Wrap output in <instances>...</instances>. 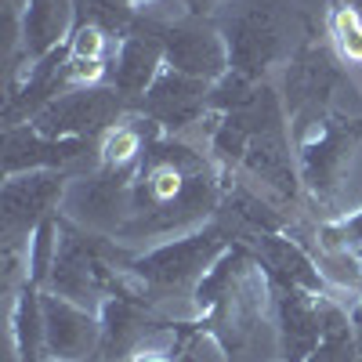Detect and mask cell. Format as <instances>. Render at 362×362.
I'll return each mask as SVG.
<instances>
[{"mask_svg": "<svg viewBox=\"0 0 362 362\" xmlns=\"http://www.w3.org/2000/svg\"><path fill=\"white\" fill-rule=\"evenodd\" d=\"M98 319H102V348H98L102 362H127L148 334H160L163 326H170V322L156 319L153 305L131 290L112 293L98 308Z\"/></svg>", "mask_w": 362, "mask_h": 362, "instance_id": "15", "label": "cell"}, {"mask_svg": "<svg viewBox=\"0 0 362 362\" xmlns=\"http://www.w3.org/2000/svg\"><path fill=\"white\" fill-rule=\"evenodd\" d=\"M272 283L261 261L254 257L250 243H232L214 268L199 279L192 293V308L203 322V334L232 358L247 348L257 322L264 319Z\"/></svg>", "mask_w": 362, "mask_h": 362, "instance_id": "2", "label": "cell"}, {"mask_svg": "<svg viewBox=\"0 0 362 362\" xmlns=\"http://www.w3.org/2000/svg\"><path fill=\"white\" fill-rule=\"evenodd\" d=\"M225 185L203 153L156 134L131 177V214L116 239H167L214 221Z\"/></svg>", "mask_w": 362, "mask_h": 362, "instance_id": "1", "label": "cell"}, {"mask_svg": "<svg viewBox=\"0 0 362 362\" xmlns=\"http://www.w3.org/2000/svg\"><path fill=\"white\" fill-rule=\"evenodd\" d=\"M218 25L228 44L232 69L254 80H268L272 66L290 62L293 51L305 44L297 40V29L308 33V18L290 0H228Z\"/></svg>", "mask_w": 362, "mask_h": 362, "instance_id": "4", "label": "cell"}, {"mask_svg": "<svg viewBox=\"0 0 362 362\" xmlns=\"http://www.w3.org/2000/svg\"><path fill=\"white\" fill-rule=\"evenodd\" d=\"M11 337L18 362H47V334H44V290L22 283L11 312Z\"/></svg>", "mask_w": 362, "mask_h": 362, "instance_id": "21", "label": "cell"}, {"mask_svg": "<svg viewBox=\"0 0 362 362\" xmlns=\"http://www.w3.org/2000/svg\"><path fill=\"white\" fill-rule=\"evenodd\" d=\"M80 362H102V358H98V355H90V358H80Z\"/></svg>", "mask_w": 362, "mask_h": 362, "instance_id": "29", "label": "cell"}, {"mask_svg": "<svg viewBox=\"0 0 362 362\" xmlns=\"http://www.w3.org/2000/svg\"><path fill=\"white\" fill-rule=\"evenodd\" d=\"M138 29L153 33L160 44H163V54H167V66L177 69V73H189V76H199V80H221L232 62H228V44H225V33L218 18H199V15H141L134 22Z\"/></svg>", "mask_w": 362, "mask_h": 362, "instance_id": "7", "label": "cell"}, {"mask_svg": "<svg viewBox=\"0 0 362 362\" xmlns=\"http://www.w3.org/2000/svg\"><path fill=\"white\" fill-rule=\"evenodd\" d=\"M344 83V69L337 62V54L319 40H305L293 58L283 66V109L286 119L319 116L326 109H334V90Z\"/></svg>", "mask_w": 362, "mask_h": 362, "instance_id": "11", "label": "cell"}, {"mask_svg": "<svg viewBox=\"0 0 362 362\" xmlns=\"http://www.w3.org/2000/svg\"><path fill=\"white\" fill-rule=\"evenodd\" d=\"M119 4H127L131 11H138V15H153L163 0H119Z\"/></svg>", "mask_w": 362, "mask_h": 362, "instance_id": "27", "label": "cell"}, {"mask_svg": "<svg viewBox=\"0 0 362 362\" xmlns=\"http://www.w3.org/2000/svg\"><path fill=\"white\" fill-rule=\"evenodd\" d=\"M134 105L109 83H90V87H73L66 95L47 102L29 124L47 138H102L112 124H119Z\"/></svg>", "mask_w": 362, "mask_h": 362, "instance_id": "9", "label": "cell"}, {"mask_svg": "<svg viewBox=\"0 0 362 362\" xmlns=\"http://www.w3.org/2000/svg\"><path fill=\"white\" fill-rule=\"evenodd\" d=\"M167 69V54H163V44L145 33V29H131V33L119 40L116 47V58H112V69H109V87H116L131 105L145 95L148 87L156 83V76Z\"/></svg>", "mask_w": 362, "mask_h": 362, "instance_id": "18", "label": "cell"}, {"mask_svg": "<svg viewBox=\"0 0 362 362\" xmlns=\"http://www.w3.org/2000/svg\"><path fill=\"white\" fill-rule=\"evenodd\" d=\"M276 297V319H279V355L283 362H305L334 326L341 308L326 305L322 293H308L297 286H272Z\"/></svg>", "mask_w": 362, "mask_h": 362, "instance_id": "12", "label": "cell"}, {"mask_svg": "<svg viewBox=\"0 0 362 362\" xmlns=\"http://www.w3.org/2000/svg\"><path fill=\"white\" fill-rule=\"evenodd\" d=\"M134 112L153 119L163 134L185 131V127L199 124V119L210 112V80L177 73V69L167 66L156 76V83L134 102Z\"/></svg>", "mask_w": 362, "mask_h": 362, "instance_id": "13", "label": "cell"}, {"mask_svg": "<svg viewBox=\"0 0 362 362\" xmlns=\"http://www.w3.org/2000/svg\"><path fill=\"white\" fill-rule=\"evenodd\" d=\"M25 4H29V0H4V15H18V18H22Z\"/></svg>", "mask_w": 362, "mask_h": 362, "instance_id": "28", "label": "cell"}, {"mask_svg": "<svg viewBox=\"0 0 362 362\" xmlns=\"http://www.w3.org/2000/svg\"><path fill=\"white\" fill-rule=\"evenodd\" d=\"M351 362H358V358H355V355H351Z\"/></svg>", "mask_w": 362, "mask_h": 362, "instance_id": "30", "label": "cell"}, {"mask_svg": "<svg viewBox=\"0 0 362 362\" xmlns=\"http://www.w3.org/2000/svg\"><path fill=\"white\" fill-rule=\"evenodd\" d=\"M127 362H177L174 351H160V348H138Z\"/></svg>", "mask_w": 362, "mask_h": 362, "instance_id": "26", "label": "cell"}, {"mask_svg": "<svg viewBox=\"0 0 362 362\" xmlns=\"http://www.w3.org/2000/svg\"><path fill=\"white\" fill-rule=\"evenodd\" d=\"M160 134V127L153 124V119H145L141 112H127L119 124H112L102 138H98V167L105 170H138L141 156L148 141H153Z\"/></svg>", "mask_w": 362, "mask_h": 362, "instance_id": "20", "label": "cell"}, {"mask_svg": "<svg viewBox=\"0 0 362 362\" xmlns=\"http://www.w3.org/2000/svg\"><path fill=\"white\" fill-rule=\"evenodd\" d=\"M76 29V0H29L22 11V66H33L62 44Z\"/></svg>", "mask_w": 362, "mask_h": 362, "instance_id": "19", "label": "cell"}, {"mask_svg": "<svg viewBox=\"0 0 362 362\" xmlns=\"http://www.w3.org/2000/svg\"><path fill=\"white\" fill-rule=\"evenodd\" d=\"M254 257L261 261L264 276L272 286H297L308 293H322L326 290V276L319 261L297 243L290 232H272V235H254L247 239Z\"/></svg>", "mask_w": 362, "mask_h": 362, "instance_id": "17", "label": "cell"}, {"mask_svg": "<svg viewBox=\"0 0 362 362\" xmlns=\"http://www.w3.org/2000/svg\"><path fill=\"white\" fill-rule=\"evenodd\" d=\"M95 138H47L33 124L4 127V177L29 174V170H66L80 163Z\"/></svg>", "mask_w": 362, "mask_h": 362, "instance_id": "16", "label": "cell"}, {"mask_svg": "<svg viewBox=\"0 0 362 362\" xmlns=\"http://www.w3.org/2000/svg\"><path fill=\"white\" fill-rule=\"evenodd\" d=\"M127 257L131 254L119 250L116 239L87 232V228L73 225L69 218H62L54 268H51L44 290H51L58 297H69L76 305L98 312L105 300L124 286V261Z\"/></svg>", "mask_w": 362, "mask_h": 362, "instance_id": "5", "label": "cell"}, {"mask_svg": "<svg viewBox=\"0 0 362 362\" xmlns=\"http://www.w3.org/2000/svg\"><path fill=\"white\" fill-rule=\"evenodd\" d=\"M131 177L134 170H105V167H95L83 177H69L62 218H69L87 232L116 239L131 214Z\"/></svg>", "mask_w": 362, "mask_h": 362, "instance_id": "10", "label": "cell"}, {"mask_svg": "<svg viewBox=\"0 0 362 362\" xmlns=\"http://www.w3.org/2000/svg\"><path fill=\"white\" fill-rule=\"evenodd\" d=\"M181 11H189V15H199V18H218L221 8L228 4V0H177Z\"/></svg>", "mask_w": 362, "mask_h": 362, "instance_id": "25", "label": "cell"}, {"mask_svg": "<svg viewBox=\"0 0 362 362\" xmlns=\"http://www.w3.org/2000/svg\"><path fill=\"white\" fill-rule=\"evenodd\" d=\"M322 247H334V250H351L358 261H362V210H355V214L326 225L322 232Z\"/></svg>", "mask_w": 362, "mask_h": 362, "instance_id": "23", "label": "cell"}, {"mask_svg": "<svg viewBox=\"0 0 362 362\" xmlns=\"http://www.w3.org/2000/svg\"><path fill=\"white\" fill-rule=\"evenodd\" d=\"M44 334L51 362H80L98 355L102 348V319L69 297L44 290Z\"/></svg>", "mask_w": 362, "mask_h": 362, "instance_id": "14", "label": "cell"}, {"mask_svg": "<svg viewBox=\"0 0 362 362\" xmlns=\"http://www.w3.org/2000/svg\"><path fill=\"white\" fill-rule=\"evenodd\" d=\"M105 51H109V33L90 22H76L73 37H69V54L73 58H98L105 62Z\"/></svg>", "mask_w": 362, "mask_h": 362, "instance_id": "24", "label": "cell"}, {"mask_svg": "<svg viewBox=\"0 0 362 362\" xmlns=\"http://www.w3.org/2000/svg\"><path fill=\"white\" fill-rule=\"evenodd\" d=\"M329 37H334V51L341 62L362 66V15L351 0H334V8L326 15Z\"/></svg>", "mask_w": 362, "mask_h": 362, "instance_id": "22", "label": "cell"}, {"mask_svg": "<svg viewBox=\"0 0 362 362\" xmlns=\"http://www.w3.org/2000/svg\"><path fill=\"white\" fill-rule=\"evenodd\" d=\"M290 141H293L300 185L312 192L315 203H329L344 185L351 156L362 141V116H344L337 109H326L319 116L290 124Z\"/></svg>", "mask_w": 362, "mask_h": 362, "instance_id": "6", "label": "cell"}, {"mask_svg": "<svg viewBox=\"0 0 362 362\" xmlns=\"http://www.w3.org/2000/svg\"><path fill=\"white\" fill-rule=\"evenodd\" d=\"M279 362H283V358H279Z\"/></svg>", "mask_w": 362, "mask_h": 362, "instance_id": "31", "label": "cell"}, {"mask_svg": "<svg viewBox=\"0 0 362 362\" xmlns=\"http://www.w3.org/2000/svg\"><path fill=\"white\" fill-rule=\"evenodd\" d=\"M232 243H239L235 232L221 218H214L196 232L174 235L145 254H131L124 261V286L119 290L138 293L148 305H160L170 297H192L199 279L214 268V261Z\"/></svg>", "mask_w": 362, "mask_h": 362, "instance_id": "3", "label": "cell"}, {"mask_svg": "<svg viewBox=\"0 0 362 362\" xmlns=\"http://www.w3.org/2000/svg\"><path fill=\"white\" fill-rule=\"evenodd\" d=\"M69 174L66 170H29L4 177L0 189V235L4 254H25L29 235L40 221H47L66 199Z\"/></svg>", "mask_w": 362, "mask_h": 362, "instance_id": "8", "label": "cell"}]
</instances>
